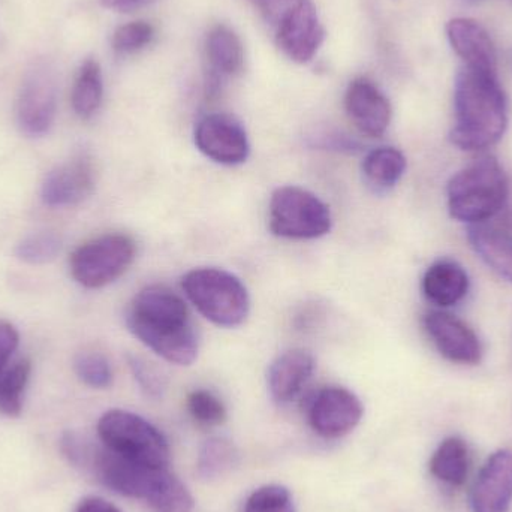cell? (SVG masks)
<instances>
[{
	"label": "cell",
	"mask_w": 512,
	"mask_h": 512,
	"mask_svg": "<svg viewBox=\"0 0 512 512\" xmlns=\"http://www.w3.org/2000/svg\"><path fill=\"white\" fill-rule=\"evenodd\" d=\"M60 450L74 468L117 495L140 499L156 512H194V496L168 468L131 462L78 432H66Z\"/></svg>",
	"instance_id": "obj_1"
},
{
	"label": "cell",
	"mask_w": 512,
	"mask_h": 512,
	"mask_svg": "<svg viewBox=\"0 0 512 512\" xmlns=\"http://www.w3.org/2000/svg\"><path fill=\"white\" fill-rule=\"evenodd\" d=\"M128 330L156 355L176 366H191L198 357L197 331L188 304L173 289H141L126 310Z\"/></svg>",
	"instance_id": "obj_2"
},
{
	"label": "cell",
	"mask_w": 512,
	"mask_h": 512,
	"mask_svg": "<svg viewBox=\"0 0 512 512\" xmlns=\"http://www.w3.org/2000/svg\"><path fill=\"white\" fill-rule=\"evenodd\" d=\"M456 122L451 143L465 152H483L498 144L508 128V104L498 72L463 68L454 87Z\"/></svg>",
	"instance_id": "obj_3"
},
{
	"label": "cell",
	"mask_w": 512,
	"mask_h": 512,
	"mask_svg": "<svg viewBox=\"0 0 512 512\" xmlns=\"http://www.w3.org/2000/svg\"><path fill=\"white\" fill-rule=\"evenodd\" d=\"M507 173L495 156H481L457 171L447 186L448 212L463 224H486L508 201Z\"/></svg>",
	"instance_id": "obj_4"
},
{
	"label": "cell",
	"mask_w": 512,
	"mask_h": 512,
	"mask_svg": "<svg viewBox=\"0 0 512 512\" xmlns=\"http://www.w3.org/2000/svg\"><path fill=\"white\" fill-rule=\"evenodd\" d=\"M183 291L198 312L218 327L242 325L251 310L245 283L230 271L215 267L194 268L183 277Z\"/></svg>",
	"instance_id": "obj_5"
},
{
	"label": "cell",
	"mask_w": 512,
	"mask_h": 512,
	"mask_svg": "<svg viewBox=\"0 0 512 512\" xmlns=\"http://www.w3.org/2000/svg\"><path fill=\"white\" fill-rule=\"evenodd\" d=\"M271 27L280 50L298 63L318 53L325 38L324 26L312 0H248Z\"/></svg>",
	"instance_id": "obj_6"
},
{
	"label": "cell",
	"mask_w": 512,
	"mask_h": 512,
	"mask_svg": "<svg viewBox=\"0 0 512 512\" xmlns=\"http://www.w3.org/2000/svg\"><path fill=\"white\" fill-rule=\"evenodd\" d=\"M99 441L119 456L150 466L168 468L171 459L170 445L161 430L134 412L111 409L98 423Z\"/></svg>",
	"instance_id": "obj_7"
},
{
	"label": "cell",
	"mask_w": 512,
	"mask_h": 512,
	"mask_svg": "<svg viewBox=\"0 0 512 512\" xmlns=\"http://www.w3.org/2000/svg\"><path fill=\"white\" fill-rule=\"evenodd\" d=\"M268 227L274 236L315 240L333 227L330 209L315 194L298 186H283L271 195Z\"/></svg>",
	"instance_id": "obj_8"
},
{
	"label": "cell",
	"mask_w": 512,
	"mask_h": 512,
	"mask_svg": "<svg viewBox=\"0 0 512 512\" xmlns=\"http://www.w3.org/2000/svg\"><path fill=\"white\" fill-rule=\"evenodd\" d=\"M135 254L137 248L131 237L107 234L75 249L69 259V270L75 282L84 288H104L129 270Z\"/></svg>",
	"instance_id": "obj_9"
},
{
	"label": "cell",
	"mask_w": 512,
	"mask_h": 512,
	"mask_svg": "<svg viewBox=\"0 0 512 512\" xmlns=\"http://www.w3.org/2000/svg\"><path fill=\"white\" fill-rule=\"evenodd\" d=\"M194 140L195 146L206 158L228 167L248 161L251 153L248 132L230 114L204 116L195 126Z\"/></svg>",
	"instance_id": "obj_10"
},
{
	"label": "cell",
	"mask_w": 512,
	"mask_h": 512,
	"mask_svg": "<svg viewBox=\"0 0 512 512\" xmlns=\"http://www.w3.org/2000/svg\"><path fill=\"white\" fill-rule=\"evenodd\" d=\"M57 87L47 66H36L27 74L17 101V120L27 137L47 134L56 119Z\"/></svg>",
	"instance_id": "obj_11"
},
{
	"label": "cell",
	"mask_w": 512,
	"mask_h": 512,
	"mask_svg": "<svg viewBox=\"0 0 512 512\" xmlns=\"http://www.w3.org/2000/svg\"><path fill=\"white\" fill-rule=\"evenodd\" d=\"M363 414V403L348 388L325 387L310 403L309 424L322 438L337 439L351 433Z\"/></svg>",
	"instance_id": "obj_12"
},
{
	"label": "cell",
	"mask_w": 512,
	"mask_h": 512,
	"mask_svg": "<svg viewBox=\"0 0 512 512\" xmlns=\"http://www.w3.org/2000/svg\"><path fill=\"white\" fill-rule=\"evenodd\" d=\"M423 324L445 360L462 366H477L483 360V346L477 333L462 319L442 310H433L424 316Z\"/></svg>",
	"instance_id": "obj_13"
},
{
	"label": "cell",
	"mask_w": 512,
	"mask_h": 512,
	"mask_svg": "<svg viewBox=\"0 0 512 512\" xmlns=\"http://www.w3.org/2000/svg\"><path fill=\"white\" fill-rule=\"evenodd\" d=\"M95 186L92 158L77 155L48 173L42 185V200L50 207L77 206L93 194Z\"/></svg>",
	"instance_id": "obj_14"
},
{
	"label": "cell",
	"mask_w": 512,
	"mask_h": 512,
	"mask_svg": "<svg viewBox=\"0 0 512 512\" xmlns=\"http://www.w3.org/2000/svg\"><path fill=\"white\" fill-rule=\"evenodd\" d=\"M345 110L355 128L372 138L382 137L393 117V108L387 96L367 78H357L349 84Z\"/></svg>",
	"instance_id": "obj_15"
},
{
	"label": "cell",
	"mask_w": 512,
	"mask_h": 512,
	"mask_svg": "<svg viewBox=\"0 0 512 512\" xmlns=\"http://www.w3.org/2000/svg\"><path fill=\"white\" fill-rule=\"evenodd\" d=\"M512 504V451L493 453L478 472L471 492L472 512H508Z\"/></svg>",
	"instance_id": "obj_16"
},
{
	"label": "cell",
	"mask_w": 512,
	"mask_h": 512,
	"mask_svg": "<svg viewBox=\"0 0 512 512\" xmlns=\"http://www.w3.org/2000/svg\"><path fill=\"white\" fill-rule=\"evenodd\" d=\"M445 30L451 47L466 68L498 72V54L486 27L472 18L459 17L448 21Z\"/></svg>",
	"instance_id": "obj_17"
},
{
	"label": "cell",
	"mask_w": 512,
	"mask_h": 512,
	"mask_svg": "<svg viewBox=\"0 0 512 512\" xmlns=\"http://www.w3.org/2000/svg\"><path fill=\"white\" fill-rule=\"evenodd\" d=\"M315 358L304 349H289L277 355L267 370V387L274 402L289 403L312 378Z\"/></svg>",
	"instance_id": "obj_18"
},
{
	"label": "cell",
	"mask_w": 512,
	"mask_h": 512,
	"mask_svg": "<svg viewBox=\"0 0 512 512\" xmlns=\"http://www.w3.org/2000/svg\"><path fill=\"white\" fill-rule=\"evenodd\" d=\"M469 286L471 280L465 268L450 259L430 265L421 282L424 297L442 309L459 304L468 295Z\"/></svg>",
	"instance_id": "obj_19"
},
{
	"label": "cell",
	"mask_w": 512,
	"mask_h": 512,
	"mask_svg": "<svg viewBox=\"0 0 512 512\" xmlns=\"http://www.w3.org/2000/svg\"><path fill=\"white\" fill-rule=\"evenodd\" d=\"M468 239L474 251L499 276L512 283V236L486 224L471 225Z\"/></svg>",
	"instance_id": "obj_20"
},
{
	"label": "cell",
	"mask_w": 512,
	"mask_h": 512,
	"mask_svg": "<svg viewBox=\"0 0 512 512\" xmlns=\"http://www.w3.org/2000/svg\"><path fill=\"white\" fill-rule=\"evenodd\" d=\"M207 59L216 74L224 77L242 72L245 65V48L242 39L231 27L218 24L210 30L206 42Z\"/></svg>",
	"instance_id": "obj_21"
},
{
	"label": "cell",
	"mask_w": 512,
	"mask_h": 512,
	"mask_svg": "<svg viewBox=\"0 0 512 512\" xmlns=\"http://www.w3.org/2000/svg\"><path fill=\"white\" fill-rule=\"evenodd\" d=\"M430 472L442 483L463 486L469 474L468 444L459 436L444 439L430 459Z\"/></svg>",
	"instance_id": "obj_22"
},
{
	"label": "cell",
	"mask_w": 512,
	"mask_h": 512,
	"mask_svg": "<svg viewBox=\"0 0 512 512\" xmlns=\"http://www.w3.org/2000/svg\"><path fill=\"white\" fill-rule=\"evenodd\" d=\"M408 162L396 147H378L364 158L363 174L367 185L376 192L394 188L405 174Z\"/></svg>",
	"instance_id": "obj_23"
},
{
	"label": "cell",
	"mask_w": 512,
	"mask_h": 512,
	"mask_svg": "<svg viewBox=\"0 0 512 512\" xmlns=\"http://www.w3.org/2000/svg\"><path fill=\"white\" fill-rule=\"evenodd\" d=\"M240 453L236 445L227 438H210L203 442L198 451L197 475L201 480H219L239 466Z\"/></svg>",
	"instance_id": "obj_24"
},
{
	"label": "cell",
	"mask_w": 512,
	"mask_h": 512,
	"mask_svg": "<svg viewBox=\"0 0 512 512\" xmlns=\"http://www.w3.org/2000/svg\"><path fill=\"white\" fill-rule=\"evenodd\" d=\"M102 93V72L96 60L89 59L83 63L77 78H75L74 89H72V107L81 119H89L101 107Z\"/></svg>",
	"instance_id": "obj_25"
},
{
	"label": "cell",
	"mask_w": 512,
	"mask_h": 512,
	"mask_svg": "<svg viewBox=\"0 0 512 512\" xmlns=\"http://www.w3.org/2000/svg\"><path fill=\"white\" fill-rule=\"evenodd\" d=\"M32 364L20 360L0 376V412L8 417H18L23 409L24 391L29 382Z\"/></svg>",
	"instance_id": "obj_26"
},
{
	"label": "cell",
	"mask_w": 512,
	"mask_h": 512,
	"mask_svg": "<svg viewBox=\"0 0 512 512\" xmlns=\"http://www.w3.org/2000/svg\"><path fill=\"white\" fill-rule=\"evenodd\" d=\"M75 373L87 387L105 390L113 384V370L104 355L99 352H81L75 358Z\"/></svg>",
	"instance_id": "obj_27"
},
{
	"label": "cell",
	"mask_w": 512,
	"mask_h": 512,
	"mask_svg": "<svg viewBox=\"0 0 512 512\" xmlns=\"http://www.w3.org/2000/svg\"><path fill=\"white\" fill-rule=\"evenodd\" d=\"M189 414L203 426H221L227 420V408L216 394L209 390H195L188 396Z\"/></svg>",
	"instance_id": "obj_28"
},
{
	"label": "cell",
	"mask_w": 512,
	"mask_h": 512,
	"mask_svg": "<svg viewBox=\"0 0 512 512\" xmlns=\"http://www.w3.org/2000/svg\"><path fill=\"white\" fill-rule=\"evenodd\" d=\"M62 248L59 237L53 233L33 234L17 246L18 259L30 265H42L53 261Z\"/></svg>",
	"instance_id": "obj_29"
},
{
	"label": "cell",
	"mask_w": 512,
	"mask_h": 512,
	"mask_svg": "<svg viewBox=\"0 0 512 512\" xmlns=\"http://www.w3.org/2000/svg\"><path fill=\"white\" fill-rule=\"evenodd\" d=\"M243 512H295L294 499L279 484L259 487L246 501Z\"/></svg>",
	"instance_id": "obj_30"
},
{
	"label": "cell",
	"mask_w": 512,
	"mask_h": 512,
	"mask_svg": "<svg viewBox=\"0 0 512 512\" xmlns=\"http://www.w3.org/2000/svg\"><path fill=\"white\" fill-rule=\"evenodd\" d=\"M155 35V27L152 24L147 21H132L114 32L113 48L117 53H137L152 44Z\"/></svg>",
	"instance_id": "obj_31"
},
{
	"label": "cell",
	"mask_w": 512,
	"mask_h": 512,
	"mask_svg": "<svg viewBox=\"0 0 512 512\" xmlns=\"http://www.w3.org/2000/svg\"><path fill=\"white\" fill-rule=\"evenodd\" d=\"M128 364L135 381L147 397L161 399L164 396L165 390H167V381L153 364L147 363L144 358L135 357V355H129Z\"/></svg>",
	"instance_id": "obj_32"
},
{
	"label": "cell",
	"mask_w": 512,
	"mask_h": 512,
	"mask_svg": "<svg viewBox=\"0 0 512 512\" xmlns=\"http://www.w3.org/2000/svg\"><path fill=\"white\" fill-rule=\"evenodd\" d=\"M18 340L20 337L14 325L0 319V376L5 372L6 364L17 349Z\"/></svg>",
	"instance_id": "obj_33"
},
{
	"label": "cell",
	"mask_w": 512,
	"mask_h": 512,
	"mask_svg": "<svg viewBox=\"0 0 512 512\" xmlns=\"http://www.w3.org/2000/svg\"><path fill=\"white\" fill-rule=\"evenodd\" d=\"M75 512H122L116 505L111 502L105 501V499L98 498V496H87V498L81 499L78 504L77 511Z\"/></svg>",
	"instance_id": "obj_34"
},
{
	"label": "cell",
	"mask_w": 512,
	"mask_h": 512,
	"mask_svg": "<svg viewBox=\"0 0 512 512\" xmlns=\"http://www.w3.org/2000/svg\"><path fill=\"white\" fill-rule=\"evenodd\" d=\"M153 2L156 0H101V5L117 12H132L152 5Z\"/></svg>",
	"instance_id": "obj_35"
},
{
	"label": "cell",
	"mask_w": 512,
	"mask_h": 512,
	"mask_svg": "<svg viewBox=\"0 0 512 512\" xmlns=\"http://www.w3.org/2000/svg\"><path fill=\"white\" fill-rule=\"evenodd\" d=\"M469 2H478V0H469Z\"/></svg>",
	"instance_id": "obj_36"
}]
</instances>
